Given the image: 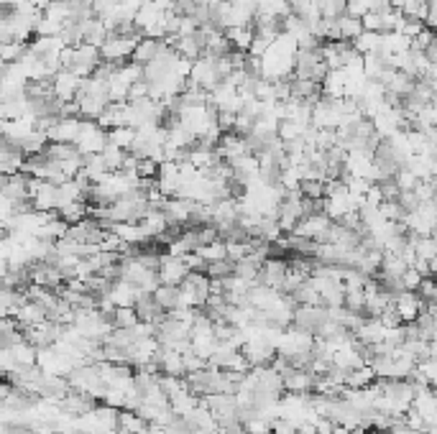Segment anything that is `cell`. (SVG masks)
<instances>
[{
    "instance_id": "cell-1",
    "label": "cell",
    "mask_w": 437,
    "mask_h": 434,
    "mask_svg": "<svg viewBox=\"0 0 437 434\" xmlns=\"http://www.w3.org/2000/svg\"><path fill=\"white\" fill-rule=\"evenodd\" d=\"M148 210V200L136 192H128V195L118 197L115 202L110 204V215L115 223H141V217Z\"/></svg>"
},
{
    "instance_id": "cell-2",
    "label": "cell",
    "mask_w": 437,
    "mask_h": 434,
    "mask_svg": "<svg viewBox=\"0 0 437 434\" xmlns=\"http://www.w3.org/2000/svg\"><path fill=\"white\" fill-rule=\"evenodd\" d=\"M72 146L80 151L82 156H87V154H100V151L108 146V130H103L95 120L82 118L80 133H77V138H74Z\"/></svg>"
},
{
    "instance_id": "cell-3",
    "label": "cell",
    "mask_w": 437,
    "mask_h": 434,
    "mask_svg": "<svg viewBox=\"0 0 437 434\" xmlns=\"http://www.w3.org/2000/svg\"><path fill=\"white\" fill-rule=\"evenodd\" d=\"M325 320H327V307H322V304H296L294 312H292L289 327H296L302 329V332L315 335Z\"/></svg>"
},
{
    "instance_id": "cell-4",
    "label": "cell",
    "mask_w": 437,
    "mask_h": 434,
    "mask_svg": "<svg viewBox=\"0 0 437 434\" xmlns=\"http://www.w3.org/2000/svg\"><path fill=\"white\" fill-rule=\"evenodd\" d=\"M312 343H315V335L310 332H302L296 327H287L276 343V352L284 355V358H292V355H302V352L312 350Z\"/></svg>"
},
{
    "instance_id": "cell-5",
    "label": "cell",
    "mask_w": 437,
    "mask_h": 434,
    "mask_svg": "<svg viewBox=\"0 0 437 434\" xmlns=\"http://www.w3.org/2000/svg\"><path fill=\"white\" fill-rule=\"evenodd\" d=\"M156 274H159V281L166 286H179L182 281H185V276L189 274V269L185 266V261H182V255H162L159 258V269H156Z\"/></svg>"
},
{
    "instance_id": "cell-6",
    "label": "cell",
    "mask_w": 437,
    "mask_h": 434,
    "mask_svg": "<svg viewBox=\"0 0 437 434\" xmlns=\"http://www.w3.org/2000/svg\"><path fill=\"white\" fill-rule=\"evenodd\" d=\"M284 276H287V261L284 258H266L259 269V284L282 292Z\"/></svg>"
},
{
    "instance_id": "cell-7",
    "label": "cell",
    "mask_w": 437,
    "mask_h": 434,
    "mask_svg": "<svg viewBox=\"0 0 437 434\" xmlns=\"http://www.w3.org/2000/svg\"><path fill=\"white\" fill-rule=\"evenodd\" d=\"M394 309L399 315L401 322H415V317L420 315V307H422V299L417 297L415 292H399L394 294Z\"/></svg>"
},
{
    "instance_id": "cell-8",
    "label": "cell",
    "mask_w": 437,
    "mask_h": 434,
    "mask_svg": "<svg viewBox=\"0 0 437 434\" xmlns=\"http://www.w3.org/2000/svg\"><path fill=\"white\" fill-rule=\"evenodd\" d=\"M312 381L315 375H310L307 371H296V368L282 375V386L287 394H312Z\"/></svg>"
},
{
    "instance_id": "cell-9",
    "label": "cell",
    "mask_w": 437,
    "mask_h": 434,
    "mask_svg": "<svg viewBox=\"0 0 437 434\" xmlns=\"http://www.w3.org/2000/svg\"><path fill=\"white\" fill-rule=\"evenodd\" d=\"M141 230L146 235V240H156L162 238L164 232H166V217H164L162 210H156V207H148L146 215L141 217Z\"/></svg>"
},
{
    "instance_id": "cell-10",
    "label": "cell",
    "mask_w": 437,
    "mask_h": 434,
    "mask_svg": "<svg viewBox=\"0 0 437 434\" xmlns=\"http://www.w3.org/2000/svg\"><path fill=\"white\" fill-rule=\"evenodd\" d=\"M13 317H15V324H18L21 329H26V327H34V324H38V322H44L46 312L38 307L36 301H23L21 307L13 312Z\"/></svg>"
},
{
    "instance_id": "cell-11",
    "label": "cell",
    "mask_w": 437,
    "mask_h": 434,
    "mask_svg": "<svg viewBox=\"0 0 437 434\" xmlns=\"http://www.w3.org/2000/svg\"><path fill=\"white\" fill-rule=\"evenodd\" d=\"M110 232H115L126 246H143L146 243V235H143L138 223H113Z\"/></svg>"
},
{
    "instance_id": "cell-12",
    "label": "cell",
    "mask_w": 437,
    "mask_h": 434,
    "mask_svg": "<svg viewBox=\"0 0 437 434\" xmlns=\"http://www.w3.org/2000/svg\"><path fill=\"white\" fill-rule=\"evenodd\" d=\"M154 301L164 312H171V309L179 307V286H166V284H159L156 286V292L151 294Z\"/></svg>"
},
{
    "instance_id": "cell-13",
    "label": "cell",
    "mask_w": 437,
    "mask_h": 434,
    "mask_svg": "<svg viewBox=\"0 0 437 434\" xmlns=\"http://www.w3.org/2000/svg\"><path fill=\"white\" fill-rule=\"evenodd\" d=\"M8 352H10V358L15 360V366H36L38 350L31 343H26V340H18L15 345H10Z\"/></svg>"
},
{
    "instance_id": "cell-14",
    "label": "cell",
    "mask_w": 437,
    "mask_h": 434,
    "mask_svg": "<svg viewBox=\"0 0 437 434\" xmlns=\"http://www.w3.org/2000/svg\"><path fill=\"white\" fill-rule=\"evenodd\" d=\"M146 427H148V421H143L138 414L126 412V409L118 412V429L123 434H146Z\"/></svg>"
},
{
    "instance_id": "cell-15",
    "label": "cell",
    "mask_w": 437,
    "mask_h": 434,
    "mask_svg": "<svg viewBox=\"0 0 437 434\" xmlns=\"http://www.w3.org/2000/svg\"><path fill=\"white\" fill-rule=\"evenodd\" d=\"M259 263L248 261V258H241V261L233 263V276L241 278V281H245L248 286H256L259 284Z\"/></svg>"
},
{
    "instance_id": "cell-16",
    "label": "cell",
    "mask_w": 437,
    "mask_h": 434,
    "mask_svg": "<svg viewBox=\"0 0 437 434\" xmlns=\"http://www.w3.org/2000/svg\"><path fill=\"white\" fill-rule=\"evenodd\" d=\"M376 381V375L371 371V366H361V368H353L345 373V389H366L371 383Z\"/></svg>"
},
{
    "instance_id": "cell-17",
    "label": "cell",
    "mask_w": 437,
    "mask_h": 434,
    "mask_svg": "<svg viewBox=\"0 0 437 434\" xmlns=\"http://www.w3.org/2000/svg\"><path fill=\"white\" fill-rule=\"evenodd\" d=\"M134 138H136V130L134 128H128V126H120V128L108 130V143L115 146V149H120V151H131Z\"/></svg>"
},
{
    "instance_id": "cell-18",
    "label": "cell",
    "mask_w": 437,
    "mask_h": 434,
    "mask_svg": "<svg viewBox=\"0 0 437 434\" xmlns=\"http://www.w3.org/2000/svg\"><path fill=\"white\" fill-rule=\"evenodd\" d=\"M335 26H338V33H341L343 41H353V38L364 31L361 26V18H353V15H341V18H335Z\"/></svg>"
},
{
    "instance_id": "cell-19",
    "label": "cell",
    "mask_w": 437,
    "mask_h": 434,
    "mask_svg": "<svg viewBox=\"0 0 437 434\" xmlns=\"http://www.w3.org/2000/svg\"><path fill=\"white\" fill-rule=\"evenodd\" d=\"M136 322H138V317H136L134 307H115V312H113V327L131 329Z\"/></svg>"
},
{
    "instance_id": "cell-20",
    "label": "cell",
    "mask_w": 437,
    "mask_h": 434,
    "mask_svg": "<svg viewBox=\"0 0 437 434\" xmlns=\"http://www.w3.org/2000/svg\"><path fill=\"white\" fill-rule=\"evenodd\" d=\"M194 253H200L208 263L222 261V258H225V243H222V240H213V243H208V246H200Z\"/></svg>"
},
{
    "instance_id": "cell-21",
    "label": "cell",
    "mask_w": 437,
    "mask_h": 434,
    "mask_svg": "<svg viewBox=\"0 0 437 434\" xmlns=\"http://www.w3.org/2000/svg\"><path fill=\"white\" fill-rule=\"evenodd\" d=\"M205 274H208L210 278H225L233 274V261H228V258H222V261H213L205 266Z\"/></svg>"
},
{
    "instance_id": "cell-22",
    "label": "cell",
    "mask_w": 437,
    "mask_h": 434,
    "mask_svg": "<svg viewBox=\"0 0 437 434\" xmlns=\"http://www.w3.org/2000/svg\"><path fill=\"white\" fill-rule=\"evenodd\" d=\"M320 15H322V18H330V21L345 15V0H325L322 8H320Z\"/></svg>"
},
{
    "instance_id": "cell-23",
    "label": "cell",
    "mask_w": 437,
    "mask_h": 434,
    "mask_svg": "<svg viewBox=\"0 0 437 434\" xmlns=\"http://www.w3.org/2000/svg\"><path fill=\"white\" fill-rule=\"evenodd\" d=\"M422 278L424 276H420L415 269H407L404 274H401V286H404V292H417V286H420Z\"/></svg>"
},
{
    "instance_id": "cell-24",
    "label": "cell",
    "mask_w": 437,
    "mask_h": 434,
    "mask_svg": "<svg viewBox=\"0 0 437 434\" xmlns=\"http://www.w3.org/2000/svg\"><path fill=\"white\" fill-rule=\"evenodd\" d=\"M415 294L420 299H435V281H432V276H424L422 281H420V286H417Z\"/></svg>"
},
{
    "instance_id": "cell-25",
    "label": "cell",
    "mask_w": 437,
    "mask_h": 434,
    "mask_svg": "<svg viewBox=\"0 0 437 434\" xmlns=\"http://www.w3.org/2000/svg\"><path fill=\"white\" fill-rule=\"evenodd\" d=\"M364 434H366V432H364ZM373 434H384V432H373Z\"/></svg>"
}]
</instances>
